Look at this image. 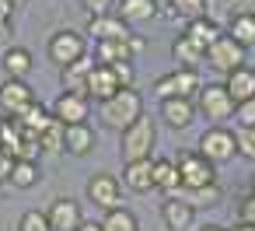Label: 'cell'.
Masks as SVG:
<instances>
[{
    "mask_svg": "<svg viewBox=\"0 0 255 231\" xmlns=\"http://www.w3.org/2000/svg\"><path fill=\"white\" fill-rule=\"evenodd\" d=\"M84 193H88V200H91L95 207H102L105 214L123 207V182H119L112 172H95V175L88 179Z\"/></svg>",
    "mask_w": 255,
    "mask_h": 231,
    "instance_id": "7",
    "label": "cell"
},
{
    "mask_svg": "<svg viewBox=\"0 0 255 231\" xmlns=\"http://www.w3.org/2000/svg\"><path fill=\"white\" fill-rule=\"evenodd\" d=\"M157 112H161V119H164L171 130H185V126H192V119H196V102H189V98H164Z\"/></svg>",
    "mask_w": 255,
    "mask_h": 231,
    "instance_id": "20",
    "label": "cell"
},
{
    "mask_svg": "<svg viewBox=\"0 0 255 231\" xmlns=\"http://www.w3.org/2000/svg\"><path fill=\"white\" fill-rule=\"evenodd\" d=\"M231 18H255V0H227Z\"/></svg>",
    "mask_w": 255,
    "mask_h": 231,
    "instance_id": "40",
    "label": "cell"
},
{
    "mask_svg": "<svg viewBox=\"0 0 255 231\" xmlns=\"http://www.w3.org/2000/svg\"><path fill=\"white\" fill-rule=\"evenodd\" d=\"M196 151H199L210 165H224V161H231V158L238 154V144H234V133H231L227 126H210V130H203Z\"/></svg>",
    "mask_w": 255,
    "mask_h": 231,
    "instance_id": "6",
    "label": "cell"
},
{
    "mask_svg": "<svg viewBox=\"0 0 255 231\" xmlns=\"http://www.w3.org/2000/svg\"><path fill=\"white\" fill-rule=\"evenodd\" d=\"M140 116H143V98H140L136 88H119L109 102L98 105L102 126H105V130H116V133H123L126 126H133Z\"/></svg>",
    "mask_w": 255,
    "mask_h": 231,
    "instance_id": "1",
    "label": "cell"
},
{
    "mask_svg": "<svg viewBox=\"0 0 255 231\" xmlns=\"http://www.w3.org/2000/svg\"><path fill=\"white\" fill-rule=\"evenodd\" d=\"M14 4H25V0H14Z\"/></svg>",
    "mask_w": 255,
    "mask_h": 231,
    "instance_id": "48",
    "label": "cell"
},
{
    "mask_svg": "<svg viewBox=\"0 0 255 231\" xmlns=\"http://www.w3.org/2000/svg\"><path fill=\"white\" fill-rule=\"evenodd\" d=\"M112 74H116L119 88H133V81H136V67H133V60H119V63H112Z\"/></svg>",
    "mask_w": 255,
    "mask_h": 231,
    "instance_id": "37",
    "label": "cell"
},
{
    "mask_svg": "<svg viewBox=\"0 0 255 231\" xmlns=\"http://www.w3.org/2000/svg\"><path fill=\"white\" fill-rule=\"evenodd\" d=\"M46 53H49V60L63 70V67H70V63H77V60L88 56V39H84L81 32H74V28H60V32L49 35Z\"/></svg>",
    "mask_w": 255,
    "mask_h": 231,
    "instance_id": "5",
    "label": "cell"
},
{
    "mask_svg": "<svg viewBox=\"0 0 255 231\" xmlns=\"http://www.w3.org/2000/svg\"><path fill=\"white\" fill-rule=\"evenodd\" d=\"M199 74L196 70H171V74H164V77H157V84H154V91H157V98L164 102V98H189L192 102V95H199Z\"/></svg>",
    "mask_w": 255,
    "mask_h": 231,
    "instance_id": "8",
    "label": "cell"
},
{
    "mask_svg": "<svg viewBox=\"0 0 255 231\" xmlns=\"http://www.w3.org/2000/svg\"><path fill=\"white\" fill-rule=\"evenodd\" d=\"M119 91V81H116V74H112V67H98L95 63V70H91V77H88V102H109L112 95Z\"/></svg>",
    "mask_w": 255,
    "mask_h": 231,
    "instance_id": "22",
    "label": "cell"
},
{
    "mask_svg": "<svg viewBox=\"0 0 255 231\" xmlns=\"http://www.w3.org/2000/svg\"><path fill=\"white\" fill-rule=\"evenodd\" d=\"M32 67L35 63H32V53L25 46H7L4 56H0V70H4L7 81H25L32 74Z\"/></svg>",
    "mask_w": 255,
    "mask_h": 231,
    "instance_id": "19",
    "label": "cell"
},
{
    "mask_svg": "<svg viewBox=\"0 0 255 231\" xmlns=\"http://www.w3.org/2000/svg\"><path fill=\"white\" fill-rule=\"evenodd\" d=\"M4 189H7V186H4V182H0V196H4Z\"/></svg>",
    "mask_w": 255,
    "mask_h": 231,
    "instance_id": "47",
    "label": "cell"
},
{
    "mask_svg": "<svg viewBox=\"0 0 255 231\" xmlns=\"http://www.w3.org/2000/svg\"><path fill=\"white\" fill-rule=\"evenodd\" d=\"M168 11L185 21H196V18H206V0H168Z\"/></svg>",
    "mask_w": 255,
    "mask_h": 231,
    "instance_id": "33",
    "label": "cell"
},
{
    "mask_svg": "<svg viewBox=\"0 0 255 231\" xmlns=\"http://www.w3.org/2000/svg\"><path fill=\"white\" fill-rule=\"evenodd\" d=\"M102 231H140V221H136V214L133 210H126V207H119V210H109L102 221Z\"/></svg>",
    "mask_w": 255,
    "mask_h": 231,
    "instance_id": "30",
    "label": "cell"
},
{
    "mask_svg": "<svg viewBox=\"0 0 255 231\" xmlns=\"http://www.w3.org/2000/svg\"><path fill=\"white\" fill-rule=\"evenodd\" d=\"M95 144H98V133H95L88 123L63 130V151H67L70 158H88V154L95 151Z\"/></svg>",
    "mask_w": 255,
    "mask_h": 231,
    "instance_id": "17",
    "label": "cell"
},
{
    "mask_svg": "<svg viewBox=\"0 0 255 231\" xmlns=\"http://www.w3.org/2000/svg\"><path fill=\"white\" fill-rule=\"evenodd\" d=\"M143 35H129V39H119V42H95V63L98 67H112V63H119V60H136L140 53H143Z\"/></svg>",
    "mask_w": 255,
    "mask_h": 231,
    "instance_id": "10",
    "label": "cell"
},
{
    "mask_svg": "<svg viewBox=\"0 0 255 231\" xmlns=\"http://www.w3.org/2000/svg\"><path fill=\"white\" fill-rule=\"evenodd\" d=\"M46 221L53 231H77L84 224V214H81V203L70 200V196H56L46 210Z\"/></svg>",
    "mask_w": 255,
    "mask_h": 231,
    "instance_id": "13",
    "label": "cell"
},
{
    "mask_svg": "<svg viewBox=\"0 0 255 231\" xmlns=\"http://www.w3.org/2000/svg\"><path fill=\"white\" fill-rule=\"evenodd\" d=\"M81 7L88 11V18H102V14H116V0H81Z\"/></svg>",
    "mask_w": 255,
    "mask_h": 231,
    "instance_id": "38",
    "label": "cell"
},
{
    "mask_svg": "<svg viewBox=\"0 0 255 231\" xmlns=\"http://www.w3.org/2000/svg\"><path fill=\"white\" fill-rule=\"evenodd\" d=\"M252 193H255V172H252Z\"/></svg>",
    "mask_w": 255,
    "mask_h": 231,
    "instance_id": "46",
    "label": "cell"
},
{
    "mask_svg": "<svg viewBox=\"0 0 255 231\" xmlns=\"http://www.w3.org/2000/svg\"><path fill=\"white\" fill-rule=\"evenodd\" d=\"M227 39H234L245 53L255 46V18H231V25H227V32H224Z\"/></svg>",
    "mask_w": 255,
    "mask_h": 231,
    "instance_id": "29",
    "label": "cell"
},
{
    "mask_svg": "<svg viewBox=\"0 0 255 231\" xmlns=\"http://www.w3.org/2000/svg\"><path fill=\"white\" fill-rule=\"evenodd\" d=\"M171 161H175V168H178L182 193H192V189H203V186H213V182H217L213 165H210L199 151H182V154H175Z\"/></svg>",
    "mask_w": 255,
    "mask_h": 231,
    "instance_id": "3",
    "label": "cell"
},
{
    "mask_svg": "<svg viewBox=\"0 0 255 231\" xmlns=\"http://www.w3.org/2000/svg\"><path fill=\"white\" fill-rule=\"evenodd\" d=\"M91 70H95V60H91V56H84V60H77V63H70V67H63V70H60V88H63L67 95L88 98V77H91Z\"/></svg>",
    "mask_w": 255,
    "mask_h": 231,
    "instance_id": "15",
    "label": "cell"
},
{
    "mask_svg": "<svg viewBox=\"0 0 255 231\" xmlns=\"http://www.w3.org/2000/svg\"><path fill=\"white\" fill-rule=\"evenodd\" d=\"M63 130H67V126L53 119V123L42 130V137H39V151H42V154H63Z\"/></svg>",
    "mask_w": 255,
    "mask_h": 231,
    "instance_id": "31",
    "label": "cell"
},
{
    "mask_svg": "<svg viewBox=\"0 0 255 231\" xmlns=\"http://www.w3.org/2000/svg\"><path fill=\"white\" fill-rule=\"evenodd\" d=\"M161 221H164L168 231H185V228H192L196 210H192L182 196H168V200L161 203Z\"/></svg>",
    "mask_w": 255,
    "mask_h": 231,
    "instance_id": "18",
    "label": "cell"
},
{
    "mask_svg": "<svg viewBox=\"0 0 255 231\" xmlns=\"http://www.w3.org/2000/svg\"><path fill=\"white\" fill-rule=\"evenodd\" d=\"M88 35L95 42H119V39H129L133 28H126L116 14H102V18H88Z\"/></svg>",
    "mask_w": 255,
    "mask_h": 231,
    "instance_id": "16",
    "label": "cell"
},
{
    "mask_svg": "<svg viewBox=\"0 0 255 231\" xmlns=\"http://www.w3.org/2000/svg\"><path fill=\"white\" fill-rule=\"evenodd\" d=\"M171 56H175V63H178V70H196V67L206 60V53H203L199 46H192L185 35H178V39L171 42Z\"/></svg>",
    "mask_w": 255,
    "mask_h": 231,
    "instance_id": "27",
    "label": "cell"
},
{
    "mask_svg": "<svg viewBox=\"0 0 255 231\" xmlns=\"http://www.w3.org/2000/svg\"><path fill=\"white\" fill-rule=\"evenodd\" d=\"M161 14L157 0H116V18L133 28V25H150L154 18Z\"/></svg>",
    "mask_w": 255,
    "mask_h": 231,
    "instance_id": "14",
    "label": "cell"
},
{
    "mask_svg": "<svg viewBox=\"0 0 255 231\" xmlns=\"http://www.w3.org/2000/svg\"><path fill=\"white\" fill-rule=\"evenodd\" d=\"M206 63L217 70V74H234L238 67H245V49L234 42V39H227V35H220L210 49H206Z\"/></svg>",
    "mask_w": 255,
    "mask_h": 231,
    "instance_id": "11",
    "label": "cell"
},
{
    "mask_svg": "<svg viewBox=\"0 0 255 231\" xmlns=\"http://www.w3.org/2000/svg\"><path fill=\"white\" fill-rule=\"evenodd\" d=\"M32 105H35V91L28 88V81H7L4 77V84H0V112L7 119H18Z\"/></svg>",
    "mask_w": 255,
    "mask_h": 231,
    "instance_id": "9",
    "label": "cell"
},
{
    "mask_svg": "<svg viewBox=\"0 0 255 231\" xmlns=\"http://www.w3.org/2000/svg\"><path fill=\"white\" fill-rule=\"evenodd\" d=\"M154 144H157V126H154L150 116H140L133 126H126L119 133V158H123V165L150 161L154 158Z\"/></svg>",
    "mask_w": 255,
    "mask_h": 231,
    "instance_id": "2",
    "label": "cell"
},
{
    "mask_svg": "<svg viewBox=\"0 0 255 231\" xmlns=\"http://www.w3.org/2000/svg\"><path fill=\"white\" fill-rule=\"evenodd\" d=\"M234 126L238 130H255V98L234 105Z\"/></svg>",
    "mask_w": 255,
    "mask_h": 231,
    "instance_id": "35",
    "label": "cell"
},
{
    "mask_svg": "<svg viewBox=\"0 0 255 231\" xmlns=\"http://www.w3.org/2000/svg\"><path fill=\"white\" fill-rule=\"evenodd\" d=\"M234 144H238V154L255 161V130H234Z\"/></svg>",
    "mask_w": 255,
    "mask_h": 231,
    "instance_id": "36",
    "label": "cell"
},
{
    "mask_svg": "<svg viewBox=\"0 0 255 231\" xmlns=\"http://www.w3.org/2000/svg\"><path fill=\"white\" fill-rule=\"evenodd\" d=\"M7 35H11V14L0 11V39H7Z\"/></svg>",
    "mask_w": 255,
    "mask_h": 231,
    "instance_id": "42",
    "label": "cell"
},
{
    "mask_svg": "<svg viewBox=\"0 0 255 231\" xmlns=\"http://www.w3.org/2000/svg\"><path fill=\"white\" fill-rule=\"evenodd\" d=\"M196 116H206L213 126H224L227 119H234V102L227 95L224 84H203L196 95Z\"/></svg>",
    "mask_w": 255,
    "mask_h": 231,
    "instance_id": "4",
    "label": "cell"
},
{
    "mask_svg": "<svg viewBox=\"0 0 255 231\" xmlns=\"http://www.w3.org/2000/svg\"><path fill=\"white\" fill-rule=\"evenodd\" d=\"M39 179H42L39 161H14L7 186H14V189H32V186H39Z\"/></svg>",
    "mask_w": 255,
    "mask_h": 231,
    "instance_id": "28",
    "label": "cell"
},
{
    "mask_svg": "<svg viewBox=\"0 0 255 231\" xmlns=\"http://www.w3.org/2000/svg\"><path fill=\"white\" fill-rule=\"evenodd\" d=\"M14 123H18V130H21V133H28V137H35V140H39V137H42V130L53 123V112H49L42 102H35V105H32L25 116H18Z\"/></svg>",
    "mask_w": 255,
    "mask_h": 231,
    "instance_id": "26",
    "label": "cell"
},
{
    "mask_svg": "<svg viewBox=\"0 0 255 231\" xmlns=\"http://www.w3.org/2000/svg\"><path fill=\"white\" fill-rule=\"evenodd\" d=\"M123 186L133 189V193H150L154 189V158L123 165Z\"/></svg>",
    "mask_w": 255,
    "mask_h": 231,
    "instance_id": "24",
    "label": "cell"
},
{
    "mask_svg": "<svg viewBox=\"0 0 255 231\" xmlns=\"http://www.w3.org/2000/svg\"><path fill=\"white\" fill-rule=\"evenodd\" d=\"M224 88H227V95H231V102H234V105L252 102V98H255V70H252L248 63H245V67H238L234 74H227Z\"/></svg>",
    "mask_w": 255,
    "mask_h": 231,
    "instance_id": "23",
    "label": "cell"
},
{
    "mask_svg": "<svg viewBox=\"0 0 255 231\" xmlns=\"http://www.w3.org/2000/svg\"><path fill=\"white\" fill-rule=\"evenodd\" d=\"M49 112H53V119L63 123V126H81V123H88V116H91V102L81 98V95H67V91H60Z\"/></svg>",
    "mask_w": 255,
    "mask_h": 231,
    "instance_id": "12",
    "label": "cell"
},
{
    "mask_svg": "<svg viewBox=\"0 0 255 231\" xmlns=\"http://www.w3.org/2000/svg\"><path fill=\"white\" fill-rule=\"evenodd\" d=\"M199 231H227V228H220V224H206V228H199Z\"/></svg>",
    "mask_w": 255,
    "mask_h": 231,
    "instance_id": "45",
    "label": "cell"
},
{
    "mask_svg": "<svg viewBox=\"0 0 255 231\" xmlns=\"http://www.w3.org/2000/svg\"><path fill=\"white\" fill-rule=\"evenodd\" d=\"M18 231H53V228H49V221H46L42 210H25L18 217Z\"/></svg>",
    "mask_w": 255,
    "mask_h": 231,
    "instance_id": "34",
    "label": "cell"
},
{
    "mask_svg": "<svg viewBox=\"0 0 255 231\" xmlns=\"http://www.w3.org/2000/svg\"><path fill=\"white\" fill-rule=\"evenodd\" d=\"M178 196H182L192 210H196V207H217V203H220V186L213 182V186H203V189H192V193H178Z\"/></svg>",
    "mask_w": 255,
    "mask_h": 231,
    "instance_id": "32",
    "label": "cell"
},
{
    "mask_svg": "<svg viewBox=\"0 0 255 231\" xmlns=\"http://www.w3.org/2000/svg\"><path fill=\"white\" fill-rule=\"evenodd\" d=\"M77 231H102V224H95V221H84Z\"/></svg>",
    "mask_w": 255,
    "mask_h": 231,
    "instance_id": "43",
    "label": "cell"
},
{
    "mask_svg": "<svg viewBox=\"0 0 255 231\" xmlns=\"http://www.w3.org/2000/svg\"><path fill=\"white\" fill-rule=\"evenodd\" d=\"M182 35H185L192 46H199V49L206 53V49H210V46H213V42L224 35V28H220V21H213V18L206 14V18H196V21H189Z\"/></svg>",
    "mask_w": 255,
    "mask_h": 231,
    "instance_id": "21",
    "label": "cell"
},
{
    "mask_svg": "<svg viewBox=\"0 0 255 231\" xmlns=\"http://www.w3.org/2000/svg\"><path fill=\"white\" fill-rule=\"evenodd\" d=\"M11 168H14V158L7 154V151H0V182L7 186V179H11Z\"/></svg>",
    "mask_w": 255,
    "mask_h": 231,
    "instance_id": "41",
    "label": "cell"
},
{
    "mask_svg": "<svg viewBox=\"0 0 255 231\" xmlns=\"http://www.w3.org/2000/svg\"><path fill=\"white\" fill-rule=\"evenodd\" d=\"M227 231H255V224H234V228H227Z\"/></svg>",
    "mask_w": 255,
    "mask_h": 231,
    "instance_id": "44",
    "label": "cell"
},
{
    "mask_svg": "<svg viewBox=\"0 0 255 231\" xmlns=\"http://www.w3.org/2000/svg\"><path fill=\"white\" fill-rule=\"evenodd\" d=\"M154 189H161L164 196H178L182 193V179L171 158H154Z\"/></svg>",
    "mask_w": 255,
    "mask_h": 231,
    "instance_id": "25",
    "label": "cell"
},
{
    "mask_svg": "<svg viewBox=\"0 0 255 231\" xmlns=\"http://www.w3.org/2000/svg\"><path fill=\"white\" fill-rule=\"evenodd\" d=\"M238 224H255V193L241 196V203H238Z\"/></svg>",
    "mask_w": 255,
    "mask_h": 231,
    "instance_id": "39",
    "label": "cell"
}]
</instances>
